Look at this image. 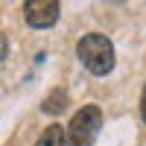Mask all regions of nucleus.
<instances>
[{"mask_svg": "<svg viewBox=\"0 0 146 146\" xmlns=\"http://www.w3.org/2000/svg\"><path fill=\"white\" fill-rule=\"evenodd\" d=\"M76 53H79V62L88 67L94 76H105V73L114 70V47L100 32L85 35L79 41V47H76Z\"/></svg>", "mask_w": 146, "mask_h": 146, "instance_id": "f257e3e1", "label": "nucleus"}, {"mask_svg": "<svg viewBox=\"0 0 146 146\" xmlns=\"http://www.w3.org/2000/svg\"><path fill=\"white\" fill-rule=\"evenodd\" d=\"M102 126V111L96 105H85L73 114L70 126L64 131V146H94Z\"/></svg>", "mask_w": 146, "mask_h": 146, "instance_id": "f03ea898", "label": "nucleus"}, {"mask_svg": "<svg viewBox=\"0 0 146 146\" xmlns=\"http://www.w3.org/2000/svg\"><path fill=\"white\" fill-rule=\"evenodd\" d=\"M23 15H27L29 27L47 29L58 21V3L56 0H29V3H23Z\"/></svg>", "mask_w": 146, "mask_h": 146, "instance_id": "7ed1b4c3", "label": "nucleus"}, {"mask_svg": "<svg viewBox=\"0 0 146 146\" xmlns=\"http://www.w3.org/2000/svg\"><path fill=\"white\" fill-rule=\"evenodd\" d=\"M41 108H44V114H62L64 108H67V91H64V88H56V91L41 102Z\"/></svg>", "mask_w": 146, "mask_h": 146, "instance_id": "20e7f679", "label": "nucleus"}, {"mask_svg": "<svg viewBox=\"0 0 146 146\" xmlns=\"http://www.w3.org/2000/svg\"><path fill=\"white\" fill-rule=\"evenodd\" d=\"M35 146H64V129L62 126H47L44 131H41V137H38V143Z\"/></svg>", "mask_w": 146, "mask_h": 146, "instance_id": "39448f33", "label": "nucleus"}, {"mask_svg": "<svg viewBox=\"0 0 146 146\" xmlns=\"http://www.w3.org/2000/svg\"><path fill=\"white\" fill-rule=\"evenodd\" d=\"M6 53H9V44H6V38H3V35H0V62L6 58Z\"/></svg>", "mask_w": 146, "mask_h": 146, "instance_id": "423d86ee", "label": "nucleus"}, {"mask_svg": "<svg viewBox=\"0 0 146 146\" xmlns=\"http://www.w3.org/2000/svg\"><path fill=\"white\" fill-rule=\"evenodd\" d=\"M140 114H143V123H146V88H143V100H140Z\"/></svg>", "mask_w": 146, "mask_h": 146, "instance_id": "0eeeda50", "label": "nucleus"}]
</instances>
